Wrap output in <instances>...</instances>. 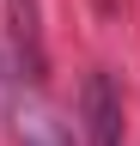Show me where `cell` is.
Returning <instances> with one entry per match:
<instances>
[{
	"label": "cell",
	"mask_w": 140,
	"mask_h": 146,
	"mask_svg": "<svg viewBox=\"0 0 140 146\" xmlns=\"http://www.w3.org/2000/svg\"><path fill=\"white\" fill-rule=\"evenodd\" d=\"M19 140H25V146H73V134H67L49 110H31V116L19 122Z\"/></svg>",
	"instance_id": "3957f363"
},
{
	"label": "cell",
	"mask_w": 140,
	"mask_h": 146,
	"mask_svg": "<svg viewBox=\"0 0 140 146\" xmlns=\"http://www.w3.org/2000/svg\"><path fill=\"white\" fill-rule=\"evenodd\" d=\"M6 36H12V73L25 85H43L49 79V49H43V31H37V0H6Z\"/></svg>",
	"instance_id": "7a4b0ae2"
},
{
	"label": "cell",
	"mask_w": 140,
	"mask_h": 146,
	"mask_svg": "<svg viewBox=\"0 0 140 146\" xmlns=\"http://www.w3.org/2000/svg\"><path fill=\"white\" fill-rule=\"evenodd\" d=\"M79 134L85 146H122V91L110 73H85V85H79Z\"/></svg>",
	"instance_id": "6da1fadb"
}]
</instances>
